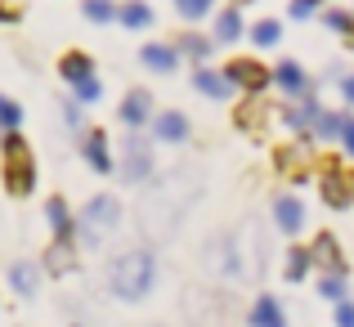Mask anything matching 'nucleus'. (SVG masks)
<instances>
[{
  "mask_svg": "<svg viewBox=\"0 0 354 327\" xmlns=\"http://www.w3.org/2000/svg\"><path fill=\"white\" fill-rule=\"evenodd\" d=\"M153 287H157V260H153V251L130 247V251H121L113 265H108V292H113L117 301L135 305V301H144Z\"/></svg>",
  "mask_w": 354,
  "mask_h": 327,
  "instance_id": "nucleus-1",
  "label": "nucleus"
},
{
  "mask_svg": "<svg viewBox=\"0 0 354 327\" xmlns=\"http://www.w3.org/2000/svg\"><path fill=\"white\" fill-rule=\"evenodd\" d=\"M0 180H5L9 198H32L36 157H32V144L23 139V130H9V135L0 139Z\"/></svg>",
  "mask_w": 354,
  "mask_h": 327,
  "instance_id": "nucleus-2",
  "label": "nucleus"
},
{
  "mask_svg": "<svg viewBox=\"0 0 354 327\" xmlns=\"http://www.w3.org/2000/svg\"><path fill=\"white\" fill-rule=\"evenodd\" d=\"M117 224H121V202L113 193H99V198H90L86 211L77 216V238L86 242V247H99Z\"/></svg>",
  "mask_w": 354,
  "mask_h": 327,
  "instance_id": "nucleus-3",
  "label": "nucleus"
},
{
  "mask_svg": "<svg viewBox=\"0 0 354 327\" xmlns=\"http://www.w3.org/2000/svg\"><path fill=\"white\" fill-rule=\"evenodd\" d=\"M319 193H323V207L328 211H350L354 207V171L337 162V157H328V162L319 166Z\"/></svg>",
  "mask_w": 354,
  "mask_h": 327,
  "instance_id": "nucleus-4",
  "label": "nucleus"
},
{
  "mask_svg": "<svg viewBox=\"0 0 354 327\" xmlns=\"http://www.w3.org/2000/svg\"><path fill=\"white\" fill-rule=\"evenodd\" d=\"M202 265H207V274H216V278H229V283H238V278H242L238 242L229 238V233L211 238V242H207V251H202Z\"/></svg>",
  "mask_w": 354,
  "mask_h": 327,
  "instance_id": "nucleus-5",
  "label": "nucleus"
},
{
  "mask_svg": "<svg viewBox=\"0 0 354 327\" xmlns=\"http://www.w3.org/2000/svg\"><path fill=\"white\" fill-rule=\"evenodd\" d=\"M148 175H153V153H148V135L130 130V135L121 139V180L144 184Z\"/></svg>",
  "mask_w": 354,
  "mask_h": 327,
  "instance_id": "nucleus-6",
  "label": "nucleus"
},
{
  "mask_svg": "<svg viewBox=\"0 0 354 327\" xmlns=\"http://www.w3.org/2000/svg\"><path fill=\"white\" fill-rule=\"evenodd\" d=\"M225 77L234 81V90H247V95H256V99L274 86V68H265L260 59H234V63H225Z\"/></svg>",
  "mask_w": 354,
  "mask_h": 327,
  "instance_id": "nucleus-7",
  "label": "nucleus"
},
{
  "mask_svg": "<svg viewBox=\"0 0 354 327\" xmlns=\"http://www.w3.org/2000/svg\"><path fill=\"white\" fill-rule=\"evenodd\" d=\"M238 260H242V278H260V274H265L269 247H265V233H260L256 220H247L242 233H238Z\"/></svg>",
  "mask_w": 354,
  "mask_h": 327,
  "instance_id": "nucleus-8",
  "label": "nucleus"
},
{
  "mask_svg": "<svg viewBox=\"0 0 354 327\" xmlns=\"http://www.w3.org/2000/svg\"><path fill=\"white\" fill-rule=\"evenodd\" d=\"M274 162H278V171H283L292 184H305V180L314 175V171H310V135H301L296 144H283V148L274 153Z\"/></svg>",
  "mask_w": 354,
  "mask_h": 327,
  "instance_id": "nucleus-9",
  "label": "nucleus"
},
{
  "mask_svg": "<svg viewBox=\"0 0 354 327\" xmlns=\"http://www.w3.org/2000/svg\"><path fill=\"white\" fill-rule=\"evenodd\" d=\"M81 157H86V166L95 175H113V166H117L113 139H108L104 130H86V135H81Z\"/></svg>",
  "mask_w": 354,
  "mask_h": 327,
  "instance_id": "nucleus-10",
  "label": "nucleus"
},
{
  "mask_svg": "<svg viewBox=\"0 0 354 327\" xmlns=\"http://www.w3.org/2000/svg\"><path fill=\"white\" fill-rule=\"evenodd\" d=\"M310 256H314V269H319V274H346V251H341L337 233L323 229L319 238L310 242Z\"/></svg>",
  "mask_w": 354,
  "mask_h": 327,
  "instance_id": "nucleus-11",
  "label": "nucleus"
},
{
  "mask_svg": "<svg viewBox=\"0 0 354 327\" xmlns=\"http://www.w3.org/2000/svg\"><path fill=\"white\" fill-rule=\"evenodd\" d=\"M41 269L50 278H68L72 269H77V238H54L41 256Z\"/></svg>",
  "mask_w": 354,
  "mask_h": 327,
  "instance_id": "nucleus-12",
  "label": "nucleus"
},
{
  "mask_svg": "<svg viewBox=\"0 0 354 327\" xmlns=\"http://www.w3.org/2000/svg\"><path fill=\"white\" fill-rule=\"evenodd\" d=\"M319 99L314 95H301V99H287L283 108H278V121H283L287 130H310L314 121H319Z\"/></svg>",
  "mask_w": 354,
  "mask_h": 327,
  "instance_id": "nucleus-13",
  "label": "nucleus"
},
{
  "mask_svg": "<svg viewBox=\"0 0 354 327\" xmlns=\"http://www.w3.org/2000/svg\"><path fill=\"white\" fill-rule=\"evenodd\" d=\"M234 126L242 130V135H265V126H269V104H265V99H256V95H247V99L234 108Z\"/></svg>",
  "mask_w": 354,
  "mask_h": 327,
  "instance_id": "nucleus-14",
  "label": "nucleus"
},
{
  "mask_svg": "<svg viewBox=\"0 0 354 327\" xmlns=\"http://www.w3.org/2000/svg\"><path fill=\"white\" fill-rule=\"evenodd\" d=\"M117 117H121V126H130V130L148 126V121H153V95H148V90H130V95L121 99Z\"/></svg>",
  "mask_w": 354,
  "mask_h": 327,
  "instance_id": "nucleus-15",
  "label": "nucleus"
},
{
  "mask_svg": "<svg viewBox=\"0 0 354 327\" xmlns=\"http://www.w3.org/2000/svg\"><path fill=\"white\" fill-rule=\"evenodd\" d=\"M274 224H278V233H287V238H296V233L305 229V207L292 198V193H278L274 198Z\"/></svg>",
  "mask_w": 354,
  "mask_h": 327,
  "instance_id": "nucleus-16",
  "label": "nucleus"
},
{
  "mask_svg": "<svg viewBox=\"0 0 354 327\" xmlns=\"http://www.w3.org/2000/svg\"><path fill=\"white\" fill-rule=\"evenodd\" d=\"M193 86H198V95L216 99V104H229V99L238 95L234 81H229L225 72H216V68H198V72H193Z\"/></svg>",
  "mask_w": 354,
  "mask_h": 327,
  "instance_id": "nucleus-17",
  "label": "nucleus"
},
{
  "mask_svg": "<svg viewBox=\"0 0 354 327\" xmlns=\"http://www.w3.org/2000/svg\"><path fill=\"white\" fill-rule=\"evenodd\" d=\"M274 86L283 90L287 99H301V95H310V77H305V68L296 59H283L274 68Z\"/></svg>",
  "mask_w": 354,
  "mask_h": 327,
  "instance_id": "nucleus-18",
  "label": "nucleus"
},
{
  "mask_svg": "<svg viewBox=\"0 0 354 327\" xmlns=\"http://www.w3.org/2000/svg\"><path fill=\"white\" fill-rule=\"evenodd\" d=\"M153 139H162V144H184V139H189V117H184V112H157Z\"/></svg>",
  "mask_w": 354,
  "mask_h": 327,
  "instance_id": "nucleus-19",
  "label": "nucleus"
},
{
  "mask_svg": "<svg viewBox=\"0 0 354 327\" xmlns=\"http://www.w3.org/2000/svg\"><path fill=\"white\" fill-rule=\"evenodd\" d=\"M139 63H144L148 72H157V77H166V72H175V63H180V50H175V45L148 41L144 50H139Z\"/></svg>",
  "mask_w": 354,
  "mask_h": 327,
  "instance_id": "nucleus-20",
  "label": "nucleus"
},
{
  "mask_svg": "<svg viewBox=\"0 0 354 327\" xmlns=\"http://www.w3.org/2000/svg\"><path fill=\"white\" fill-rule=\"evenodd\" d=\"M59 77L68 81V86H81V81L95 77V59H90L86 50H68V54L59 59Z\"/></svg>",
  "mask_w": 354,
  "mask_h": 327,
  "instance_id": "nucleus-21",
  "label": "nucleus"
},
{
  "mask_svg": "<svg viewBox=\"0 0 354 327\" xmlns=\"http://www.w3.org/2000/svg\"><path fill=\"white\" fill-rule=\"evenodd\" d=\"M45 224H50L54 238H77V216L68 211V202H63V198L45 202Z\"/></svg>",
  "mask_w": 354,
  "mask_h": 327,
  "instance_id": "nucleus-22",
  "label": "nucleus"
},
{
  "mask_svg": "<svg viewBox=\"0 0 354 327\" xmlns=\"http://www.w3.org/2000/svg\"><path fill=\"white\" fill-rule=\"evenodd\" d=\"M247 323L251 327H287V314L274 296H256V305L247 310Z\"/></svg>",
  "mask_w": 354,
  "mask_h": 327,
  "instance_id": "nucleus-23",
  "label": "nucleus"
},
{
  "mask_svg": "<svg viewBox=\"0 0 354 327\" xmlns=\"http://www.w3.org/2000/svg\"><path fill=\"white\" fill-rule=\"evenodd\" d=\"M310 269H314V256H310V247H287V256H283V278L287 283H305V278H310Z\"/></svg>",
  "mask_w": 354,
  "mask_h": 327,
  "instance_id": "nucleus-24",
  "label": "nucleus"
},
{
  "mask_svg": "<svg viewBox=\"0 0 354 327\" xmlns=\"http://www.w3.org/2000/svg\"><path fill=\"white\" fill-rule=\"evenodd\" d=\"M41 274H45V269L36 265V260H18V265L9 269V287H14L18 296H36V287H41Z\"/></svg>",
  "mask_w": 354,
  "mask_h": 327,
  "instance_id": "nucleus-25",
  "label": "nucleus"
},
{
  "mask_svg": "<svg viewBox=\"0 0 354 327\" xmlns=\"http://www.w3.org/2000/svg\"><path fill=\"white\" fill-rule=\"evenodd\" d=\"M319 296H323L328 305L350 301V283H346V274H319Z\"/></svg>",
  "mask_w": 354,
  "mask_h": 327,
  "instance_id": "nucleus-26",
  "label": "nucleus"
},
{
  "mask_svg": "<svg viewBox=\"0 0 354 327\" xmlns=\"http://www.w3.org/2000/svg\"><path fill=\"white\" fill-rule=\"evenodd\" d=\"M175 50H180L184 59H193V63H207L211 59V41H207V36H198V32H184L180 41H175Z\"/></svg>",
  "mask_w": 354,
  "mask_h": 327,
  "instance_id": "nucleus-27",
  "label": "nucleus"
},
{
  "mask_svg": "<svg viewBox=\"0 0 354 327\" xmlns=\"http://www.w3.org/2000/svg\"><path fill=\"white\" fill-rule=\"evenodd\" d=\"M346 112H319V121H314V139H341L346 135Z\"/></svg>",
  "mask_w": 354,
  "mask_h": 327,
  "instance_id": "nucleus-28",
  "label": "nucleus"
},
{
  "mask_svg": "<svg viewBox=\"0 0 354 327\" xmlns=\"http://www.w3.org/2000/svg\"><path fill=\"white\" fill-rule=\"evenodd\" d=\"M117 18L130 27V32H144V27L153 23V9H148L144 0H130V5H121V14H117Z\"/></svg>",
  "mask_w": 354,
  "mask_h": 327,
  "instance_id": "nucleus-29",
  "label": "nucleus"
},
{
  "mask_svg": "<svg viewBox=\"0 0 354 327\" xmlns=\"http://www.w3.org/2000/svg\"><path fill=\"white\" fill-rule=\"evenodd\" d=\"M247 36L260 45V50H269V45H278V41H283V23H278V18H260V23L251 27Z\"/></svg>",
  "mask_w": 354,
  "mask_h": 327,
  "instance_id": "nucleus-30",
  "label": "nucleus"
},
{
  "mask_svg": "<svg viewBox=\"0 0 354 327\" xmlns=\"http://www.w3.org/2000/svg\"><path fill=\"white\" fill-rule=\"evenodd\" d=\"M242 36V14L238 9H220V18H216V41H238Z\"/></svg>",
  "mask_w": 354,
  "mask_h": 327,
  "instance_id": "nucleus-31",
  "label": "nucleus"
},
{
  "mask_svg": "<svg viewBox=\"0 0 354 327\" xmlns=\"http://www.w3.org/2000/svg\"><path fill=\"white\" fill-rule=\"evenodd\" d=\"M9 130H23V108L0 95V135H9Z\"/></svg>",
  "mask_w": 354,
  "mask_h": 327,
  "instance_id": "nucleus-32",
  "label": "nucleus"
},
{
  "mask_svg": "<svg viewBox=\"0 0 354 327\" xmlns=\"http://www.w3.org/2000/svg\"><path fill=\"white\" fill-rule=\"evenodd\" d=\"M117 14H121V9L113 5V0H86V18H90V23H113Z\"/></svg>",
  "mask_w": 354,
  "mask_h": 327,
  "instance_id": "nucleus-33",
  "label": "nucleus"
},
{
  "mask_svg": "<svg viewBox=\"0 0 354 327\" xmlns=\"http://www.w3.org/2000/svg\"><path fill=\"white\" fill-rule=\"evenodd\" d=\"M323 23H328L332 32H341L346 41L354 36V14H346V9H328V14H323Z\"/></svg>",
  "mask_w": 354,
  "mask_h": 327,
  "instance_id": "nucleus-34",
  "label": "nucleus"
},
{
  "mask_svg": "<svg viewBox=\"0 0 354 327\" xmlns=\"http://www.w3.org/2000/svg\"><path fill=\"white\" fill-rule=\"evenodd\" d=\"M72 104H95L99 95H104V86H99V77H90V81H81V86H72Z\"/></svg>",
  "mask_w": 354,
  "mask_h": 327,
  "instance_id": "nucleus-35",
  "label": "nucleus"
},
{
  "mask_svg": "<svg viewBox=\"0 0 354 327\" xmlns=\"http://www.w3.org/2000/svg\"><path fill=\"white\" fill-rule=\"evenodd\" d=\"M175 5H180V14L189 18V23H198L202 14H211V5H216V0H175Z\"/></svg>",
  "mask_w": 354,
  "mask_h": 327,
  "instance_id": "nucleus-36",
  "label": "nucleus"
},
{
  "mask_svg": "<svg viewBox=\"0 0 354 327\" xmlns=\"http://www.w3.org/2000/svg\"><path fill=\"white\" fill-rule=\"evenodd\" d=\"M332 323H337V327H354V301H341L337 310H332Z\"/></svg>",
  "mask_w": 354,
  "mask_h": 327,
  "instance_id": "nucleus-37",
  "label": "nucleus"
},
{
  "mask_svg": "<svg viewBox=\"0 0 354 327\" xmlns=\"http://www.w3.org/2000/svg\"><path fill=\"white\" fill-rule=\"evenodd\" d=\"M63 121H68L72 130H81V126H86V117H81V104H63Z\"/></svg>",
  "mask_w": 354,
  "mask_h": 327,
  "instance_id": "nucleus-38",
  "label": "nucleus"
},
{
  "mask_svg": "<svg viewBox=\"0 0 354 327\" xmlns=\"http://www.w3.org/2000/svg\"><path fill=\"white\" fill-rule=\"evenodd\" d=\"M0 18H5V23H18V18H23V9H18L14 0H0Z\"/></svg>",
  "mask_w": 354,
  "mask_h": 327,
  "instance_id": "nucleus-39",
  "label": "nucleus"
},
{
  "mask_svg": "<svg viewBox=\"0 0 354 327\" xmlns=\"http://www.w3.org/2000/svg\"><path fill=\"white\" fill-rule=\"evenodd\" d=\"M341 148H346V153L354 157V117L346 121V135H341Z\"/></svg>",
  "mask_w": 354,
  "mask_h": 327,
  "instance_id": "nucleus-40",
  "label": "nucleus"
},
{
  "mask_svg": "<svg viewBox=\"0 0 354 327\" xmlns=\"http://www.w3.org/2000/svg\"><path fill=\"white\" fill-rule=\"evenodd\" d=\"M310 14H314L310 0H292V18H310Z\"/></svg>",
  "mask_w": 354,
  "mask_h": 327,
  "instance_id": "nucleus-41",
  "label": "nucleus"
},
{
  "mask_svg": "<svg viewBox=\"0 0 354 327\" xmlns=\"http://www.w3.org/2000/svg\"><path fill=\"white\" fill-rule=\"evenodd\" d=\"M341 95H346V104H354V72H350V77H341Z\"/></svg>",
  "mask_w": 354,
  "mask_h": 327,
  "instance_id": "nucleus-42",
  "label": "nucleus"
},
{
  "mask_svg": "<svg viewBox=\"0 0 354 327\" xmlns=\"http://www.w3.org/2000/svg\"><path fill=\"white\" fill-rule=\"evenodd\" d=\"M310 5H319V0H310Z\"/></svg>",
  "mask_w": 354,
  "mask_h": 327,
  "instance_id": "nucleus-43",
  "label": "nucleus"
},
{
  "mask_svg": "<svg viewBox=\"0 0 354 327\" xmlns=\"http://www.w3.org/2000/svg\"><path fill=\"white\" fill-rule=\"evenodd\" d=\"M238 5H247V0H238Z\"/></svg>",
  "mask_w": 354,
  "mask_h": 327,
  "instance_id": "nucleus-44",
  "label": "nucleus"
}]
</instances>
